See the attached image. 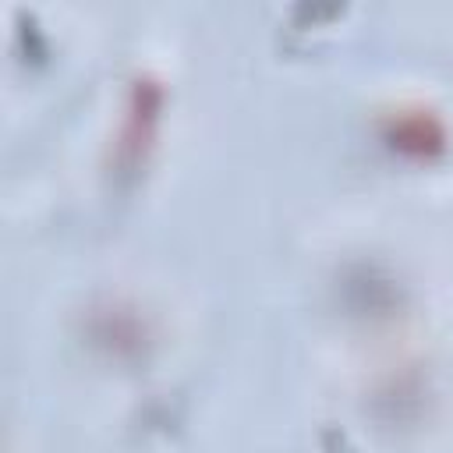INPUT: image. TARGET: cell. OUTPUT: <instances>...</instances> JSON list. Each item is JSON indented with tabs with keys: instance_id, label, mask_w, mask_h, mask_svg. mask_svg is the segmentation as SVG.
I'll use <instances>...</instances> for the list:
<instances>
[{
	"instance_id": "6da1fadb",
	"label": "cell",
	"mask_w": 453,
	"mask_h": 453,
	"mask_svg": "<svg viewBox=\"0 0 453 453\" xmlns=\"http://www.w3.org/2000/svg\"><path fill=\"white\" fill-rule=\"evenodd\" d=\"M403 152H428L442 145V124L425 117V113H396L393 117V134H389Z\"/></svg>"
}]
</instances>
